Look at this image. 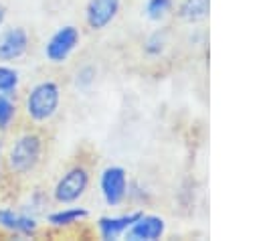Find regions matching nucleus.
I'll use <instances>...</instances> for the list:
<instances>
[{"label":"nucleus","instance_id":"10","mask_svg":"<svg viewBox=\"0 0 259 241\" xmlns=\"http://www.w3.org/2000/svg\"><path fill=\"white\" fill-rule=\"evenodd\" d=\"M42 219H45V225L53 231H71V229L83 225L89 219V209L81 207L79 203L59 205L57 209L47 211V215Z\"/></svg>","mask_w":259,"mask_h":241},{"label":"nucleus","instance_id":"6","mask_svg":"<svg viewBox=\"0 0 259 241\" xmlns=\"http://www.w3.org/2000/svg\"><path fill=\"white\" fill-rule=\"evenodd\" d=\"M38 233H40L38 217H32L12 205H0V235L32 239Z\"/></svg>","mask_w":259,"mask_h":241},{"label":"nucleus","instance_id":"8","mask_svg":"<svg viewBox=\"0 0 259 241\" xmlns=\"http://www.w3.org/2000/svg\"><path fill=\"white\" fill-rule=\"evenodd\" d=\"M123 0H87L83 8V22L87 30L101 32L105 30L121 12Z\"/></svg>","mask_w":259,"mask_h":241},{"label":"nucleus","instance_id":"17","mask_svg":"<svg viewBox=\"0 0 259 241\" xmlns=\"http://www.w3.org/2000/svg\"><path fill=\"white\" fill-rule=\"evenodd\" d=\"M22 75L12 63H0V93L4 95H18Z\"/></svg>","mask_w":259,"mask_h":241},{"label":"nucleus","instance_id":"18","mask_svg":"<svg viewBox=\"0 0 259 241\" xmlns=\"http://www.w3.org/2000/svg\"><path fill=\"white\" fill-rule=\"evenodd\" d=\"M95 81H97V67L91 63H83L73 75V85L79 91H89L95 85Z\"/></svg>","mask_w":259,"mask_h":241},{"label":"nucleus","instance_id":"11","mask_svg":"<svg viewBox=\"0 0 259 241\" xmlns=\"http://www.w3.org/2000/svg\"><path fill=\"white\" fill-rule=\"evenodd\" d=\"M140 213H142V209H132V211L117 213V215H101L95 221V235L101 241H117V239H123L125 231L132 227V223L138 219Z\"/></svg>","mask_w":259,"mask_h":241},{"label":"nucleus","instance_id":"13","mask_svg":"<svg viewBox=\"0 0 259 241\" xmlns=\"http://www.w3.org/2000/svg\"><path fill=\"white\" fill-rule=\"evenodd\" d=\"M20 124V103L14 95L0 93V136L10 134Z\"/></svg>","mask_w":259,"mask_h":241},{"label":"nucleus","instance_id":"19","mask_svg":"<svg viewBox=\"0 0 259 241\" xmlns=\"http://www.w3.org/2000/svg\"><path fill=\"white\" fill-rule=\"evenodd\" d=\"M127 203L144 207L148 203H152V190H148L140 180H130V188H127Z\"/></svg>","mask_w":259,"mask_h":241},{"label":"nucleus","instance_id":"4","mask_svg":"<svg viewBox=\"0 0 259 241\" xmlns=\"http://www.w3.org/2000/svg\"><path fill=\"white\" fill-rule=\"evenodd\" d=\"M83 41L81 28L77 24H63L51 32L42 45V57L49 65H65Z\"/></svg>","mask_w":259,"mask_h":241},{"label":"nucleus","instance_id":"14","mask_svg":"<svg viewBox=\"0 0 259 241\" xmlns=\"http://www.w3.org/2000/svg\"><path fill=\"white\" fill-rule=\"evenodd\" d=\"M51 203H53V200H51V194H49L47 190H42V188H32V190H28L26 198L18 205V209L24 211V213H28V215H32V217L42 219V217L47 215Z\"/></svg>","mask_w":259,"mask_h":241},{"label":"nucleus","instance_id":"2","mask_svg":"<svg viewBox=\"0 0 259 241\" xmlns=\"http://www.w3.org/2000/svg\"><path fill=\"white\" fill-rule=\"evenodd\" d=\"M61 103H63L61 83L53 77L38 79L22 95V101H20L22 122L30 124V126L45 128L59 115Z\"/></svg>","mask_w":259,"mask_h":241},{"label":"nucleus","instance_id":"16","mask_svg":"<svg viewBox=\"0 0 259 241\" xmlns=\"http://www.w3.org/2000/svg\"><path fill=\"white\" fill-rule=\"evenodd\" d=\"M176 8V0H146L144 2V16L150 22L162 24L166 18H170L174 14Z\"/></svg>","mask_w":259,"mask_h":241},{"label":"nucleus","instance_id":"15","mask_svg":"<svg viewBox=\"0 0 259 241\" xmlns=\"http://www.w3.org/2000/svg\"><path fill=\"white\" fill-rule=\"evenodd\" d=\"M168 45H170V41H168V28H156V30H152L142 41V51H144V55L148 59H160V57H164Z\"/></svg>","mask_w":259,"mask_h":241},{"label":"nucleus","instance_id":"20","mask_svg":"<svg viewBox=\"0 0 259 241\" xmlns=\"http://www.w3.org/2000/svg\"><path fill=\"white\" fill-rule=\"evenodd\" d=\"M4 150H6V140L4 136H0V184H4L6 172H4Z\"/></svg>","mask_w":259,"mask_h":241},{"label":"nucleus","instance_id":"9","mask_svg":"<svg viewBox=\"0 0 259 241\" xmlns=\"http://www.w3.org/2000/svg\"><path fill=\"white\" fill-rule=\"evenodd\" d=\"M166 231H168V223L162 215L144 213V209H142L138 219L125 231L123 239H127V241H160V239H164Z\"/></svg>","mask_w":259,"mask_h":241},{"label":"nucleus","instance_id":"7","mask_svg":"<svg viewBox=\"0 0 259 241\" xmlns=\"http://www.w3.org/2000/svg\"><path fill=\"white\" fill-rule=\"evenodd\" d=\"M32 47L30 32L20 24H4L0 28V63L22 61Z\"/></svg>","mask_w":259,"mask_h":241},{"label":"nucleus","instance_id":"1","mask_svg":"<svg viewBox=\"0 0 259 241\" xmlns=\"http://www.w3.org/2000/svg\"><path fill=\"white\" fill-rule=\"evenodd\" d=\"M47 134L38 126L18 124L6 142L4 150V184L12 182L16 186L26 184L47 160Z\"/></svg>","mask_w":259,"mask_h":241},{"label":"nucleus","instance_id":"5","mask_svg":"<svg viewBox=\"0 0 259 241\" xmlns=\"http://www.w3.org/2000/svg\"><path fill=\"white\" fill-rule=\"evenodd\" d=\"M130 172L121 164H107L97 174V190L101 200L115 209L127 203V188H130Z\"/></svg>","mask_w":259,"mask_h":241},{"label":"nucleus","instance_id":"3","mask_svg":"<svg viewBox=\"0 0 259 241\" xmlns=\"http://www.w3.org/2000/svg\"><path fill=\"white\" fill-rule=\"evenodd\" d=\"M93 170L91 164L77 158L73 160L53 182L49 194L53 205H75L79 203L91 188Z\"/></svg>","mask_w":259,"mask_h":241},{"label":"nucleus","instance_id":"21","mask_svg":"<svg viewBox=\"0 0 259 241\" xmlns=\"http://www.w3.org/2000/svg\"><path fill=\"white\" fill-rule=\"evenodd\" d=\"M6 18H8V8H6V4L0 0V28L6 24Z\"/></svg>","mask_w":259,"mask_h":241},{"label":"nucleus","instance_id":"12","mask_svg":"<svg viewBox=\"0 0 259 241\" xmlns=\"http://www.w3.org/2000/svg\"><path fill=\"white\" fill-rule=\"evenodd\" d=\"M174 14L180 22L186 24L204 22L210 14V0H176Z\"/></svg>","mask_w":259,"mask_h":241}]
</instances>
